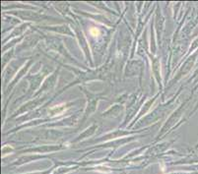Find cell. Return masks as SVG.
Instances as JSON below:
<instances>
[{
  "label": "cell",
  "mask_w": 198,
  "mask_h": 174,
  "mask_svg": "<svg viewBox=\"0 0 198 174\" xmlns=\"http://www.w3.org/2000/svg\"><path fill=\"white\" fill-rule=\"evenodd\" d=\"M91 34H92V36L97 37V36H99V31L97 30L96 28H93V29H91Z\"/></svg>",
  "instance_id": "cell-1"
}]
</instances>
